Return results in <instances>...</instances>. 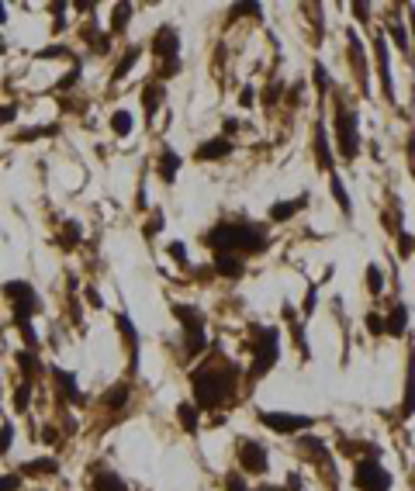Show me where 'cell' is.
<instances>
[{
  "label": "cell",
  "instance_id": "47",
  "mask_svg": "<svg viewBox=\"0 0 415 491\" xmlns=\"http://www.w3.org/2000/svg\"><path fill=\"white\" fill-rule=\"evenodd\" d=\"M242 107H253V104H257V90H253V87H242Z\"/></svg>",
  "mask_w": 415,
  "mask_h": 491
},
{
  "label": "cell",
  "instance_id": "54",
  "mask_svg": "<svg viewBox=\"0 0 415 491\" xmlns=\"http://www.w3.org/2000/svg\"><path fill=\"white\" fill-rule=\"evenodd\" d=\"M253 491H284V488H274V485H259V488H253Z\"/></svg>",
  "mask_w": 415,
  "mask_h": 491
},
{
  "label": "cell",
  "instance_id": "7",
  "mask_svg": "<svg viewBox=\"0 0 415 491\" xmlns=\"http://www.w3.org/2000/svg\"><path fill=\"white\" fill-rule=\"evenodd\" d=\"M173 315L183 329V353L187 357H201L208 346V333H205V315L194 308V305H173Z\"/></svg>",
  "mask_w": 415,
  "mask_h": 491
},
{
  "label": "cell",
  "instance_id": "24",
  "mask_svg": "<svg viewBox=\"0 0 415 491\" xmlns=\"http://www.w3.org/2000/svg\"><path fill=\"white\" fill-rule=\"evenodd\" d=\"M305 205H308V194H301L294 201H277V205L270 207V222H287V218H294Z\"/></svg>",
  "mask_w": 415,
  "mask_h": 491
},
{
  "label": "cell",
  "instance_id": "53",
  "mask_svg": "<svg viewBox=\"0 0 415 491\" xmlns=\"http://www.w3.org/2000/svg\"><path fill=\"white\" fill-rule=\"evenodd\" d=\"M277 94H281V83H274V87L266 90V104H274V101H277Z\"/></svg>",
  "mask_w": 415,
  "mask_h": 491
},
{
  "label": "cell",
  "instance_id": "28",
  "mask_svg": "<svg viewBox=\"0 0 415 491\" xmlns=\"http://www.w3.org/2000/svg\"><path fill=\"white\" fill-rule=\"evenodd\" d=\"M83 38L90 42V49L97 52V55H107V52H111V35H107V31H97L94 25H87L83 28Z\"/></svg>",
  "mask_w": 415,
  "mask_h": 491
},
{
  "label": "cell",
  "instance_id": "16",
  "mask_svg": "<svg viewBox=\"0 0 415 491\" xmlns=\"http://www.w3.org/2000/svg\"><path fill=\"white\" fill-rule=\"evenodd\" d=\"M374 55H377V70H381V90H384L388 101H394V80H391L388 42H384V38H374Z\"/></svg>",
  "mask_w": 415,
  "mask_h": 491
},
{
  "label": "cell",
  "instance_id": "35",
  "mask_svg": "<svg viewBox=\"0 0 415 491\" xmlns=\"http://www.w3.org/2000/svg\"><path fill=\"white\" fill-rule=\"evenodd\" d=\"M367 291H370V294H381V291H384V274H381V266H374V263L367 266Z\"/></svg>",
  "mask_w": 415,
  "mask_h": 491
},
{
  "label": "cell",
  "instance_id": "14",
  "mask_svg": "<svg viewBox=\"0 0 415 491\" xmlns=\"http://www.w3.org/2000/svg\"><path fill=\"white\" fill-rule=\"evenodd\" d=\"M90 491H129L125 477L111 467H94L90 470Z\"/></svg>",
  "mask_w": 415,
  "mask_h": 491
},
{
  "label": "cell",
  "instance_id": "23",
  "mask_svg": "<svg viewBox=\"0 0 415 491\" xmlns=\"http://www.w3.org/2000/svg\"><path fill=\"white\" fill-rule=\"evenodd\" d=\"M177 170H180V156L173 153L170 146H163V153H159V180L173 183L177 180Z\"/></svg>",
  "mask_w": 415,
  "mask_h": 491
},
{
  "label": "cell",
  "instance_id": "4",
  "mask_svg": "<svg viewBox=\"0 0 415 491\" xmlns=\"http://www.w3.org/2000/svg\"><path fill=\"white\" fill-rule=\"evenodd\" d=\"M153 55L159 59V83L180 73V35L173 25H163L153 35Z\"/></svg>",
  "mask_w": 415,
  "mask_h": 491
},
{
  "label": "cell",
  "instance_id": "51",
  "mask_svg": "<svg viewBox=\"0 0 415 491\" xmlns=\"http://www.w3.org/2000/svg\"><path fill=\"white\" fill-rule=\"evenodd\" d=\"M353 14H357L360 21H370V18H367V14H370V7H367V4H353Z\"/></svg>",
  "mask_w": 415,
  "mask_h": 491
},
{
  "label": "cell",
  "instance_id": "17",
  "mask_svg": "<svg viewBox=\"0 0 415 491\" xmlns=\"http://www.w3.org/2000/svg\"><path fill=\"white\" fill-rule=\"evenodd\" d=\"M163 97H166V87L159 80H149L142 87V107H146V122L149 125H153V118L159 114V107H163Z\"/></svg>",
  "mask_w": 415,
  "mask_h": 491
},
{
  "label": "cell",
  "instance_id": "19",
  "mask_svg": "<svg viewBox=\"0 0 415 491\" xmlns=\"http://www.w3.org/2000/svg\"><path fill=\"white\" fill-rule=\"evenodd\" d=\"M384 333L394 336V339H401L405 333H409V305H401V301H398V305L391 308V315L384 318Z\"/></svg>",
  "mask_w": 415,
  "mask_h": 491
},
{
  "label": "cell",
  "instance_id": "55",
  "mask_svg": "<svg viewBox=\"0 0 415 491\" xmlns=\"http://www.w3.org/2000/svg\"><path fill=\"white\" fill-rule=\"evenodd\" d=\"M4 21H7V7L0 4V25H4Z\"/></svg>",
  "mask_w": 415,
  "mask_h": 491
},
{
  "label": "cell",
  "instance_id": "8",
  "mask_svg": "<svg viewBox=\"0 0 415 491\" xmlns=\"http://www.w3.org/2000/svg\"><path fill=\"white\" fill-rule=\"evenodd\" d=\"M281 360V336L274 325L257 329V346H253V367H249V381H259L263 374H270V367Z\"/></svg>",
  "mask_w": 415,
  "mask_h": 491
},
{
  "label": "cell",
  "instance_id": "27",
  "mask_svg": "<svg viewBox=\"0 0 415 491\" xmlns=\"http://www.w3.org/2000/svg\"><path fill=\"white\" fill-rule=\"evenodd\" d=\"M329 190H333V198H336L339 211L350 218L353 215V201H350V194H346V187H343V180H339V173H329Z\"/></svg>",
  "mask_w": 415,
  "mask_h": 491
},
{
  "label": "cell",
  "instance_id": "22",
  "mask_svg": "<svg viewBox=\"0 0 415 491\" xmlns=\"http://www.w3.org/2000/svg\"><path fill=\"white\" fill-rule=\"evenodd\" d=\"M177 419H180V426H183L187 436H198V433H201V415L194 409V401H180V405H177Z\"/></svg>",
  "mask_w": 415,
  "mask_h": 491
},
{
  "label": "cell",
  "instance_id": "32",
  "mask_svg": "<svg viewBox=\"0 0 415 491\" xmlns=\"http://www.w3.org/2000/svg\"><path fill=\"white\" fill-rule=\"evenodd\" d=\"M131 21V4H114V21H111V31L122 35Z\"/></svg>",
  "mask_w": 415,
  "mask_h": 491
},
{
  "label": "cell",
  "instance_id": "1",
  "mask_svg": "<svg viewBox=\"0 0 415 491\" xmlns=\"http://www.w3.org/2000/svg\"><path fill=\"white\" fill-rule=\"evenodd\" d=\"M190 391H194V409H229L235 394H239V367H235L222 350H211L205 363H198L190 370Z\"/></svg>",
  "mask_w": 415,
  "mask_h": 491
},
{
  "label": "cell",
  "instance_id": "15",
  "mask_svg": "<svg viewBox=\"0 0 415 491\" xmlns=\"http://www.w3.org/2000/svg\"><path fill=\"white\" fill-rule=\"evenodd\" d=\"M52 381H55V388H59V401H83L80 384H77V374H73V370L52 367Z\"/></svg>",
  "mask_w": 415,
  "mask_h": 491
},
{
  "label": "cell",
  "instance_id": "11",
  "mask_svg": "<svg viewBox=\"0 0 415 491\" xmlns=\"http://www.w3.org/2000/svg\"><path fill=\"white\" fill-rule=\"evenodd\" d=\"M118 333H122L125 346H129V363H131V374H135L139 370V346H142V339H139V329H135L129 311H118Z\"/></svg>",
  "mask_w": 415,
  "mask_h": 491
},
{
  "label": "cell",
  "instance_id": "48",
  "mask_svg": "<svg viewBox=\"0 0 415 491\" xmlns=\"http://www.w3.org/2000/svg\"><path fill=\"white\" fill-rule=\"evenodd\" d=\"M87 305H94V308H101L104 298L97 294V287H87Z\"/></svg>",
  "mask_w": 415,
  "mask_h": 491
},
{
  "label": "cell",
  "instance_id": "38",
  "mask_svg": "<svg viewBox=\"0 0 415 491\" xmlns=\"http://www.w3.org/2000/svg\"><path fill=\"white\" fill-rule=\"evenodd\" d=\"M59 125H35V129L28 131H18V142H31V139H38V135H55Z\"/></svg>",
  "mask_w": 415,
  "mask_h": 491
},
{
  "label": "cell",
  "instance_id": "44",
  "mask_svg": "<svg viewBox=\"0 0 415 491\" xmlns=\"http://www.w3.org/2000/svg\"><path fill=\"white\" fill-rule=\"evenodd\" d=\"M14 118H18V104H4L0 107V125H11Z\"/></svg>",
  "mask_w": 415,
  "mask_h": 491
},
{
  "label": "cell",
  "instance_id": "33",
  "mask_svg": "<svg viewBox=\"0 0 415 491\" xmlns=\"http://www.w3.org/2000/svg\"><path fill=\"white\" fill-rule=\"evenodd\" d=\"M388 35H391V42H394V49H401L405 55L412 52V45H409V31H405V25L391 21V25H388Z\"/></svg>",
  "mask_w": 415,
  "mask_h": 491
},
{
  "label": "cell",
  "instance_id": "10",
  "mask_svg": "<svg viewBox=\"0 0 415 491\" xmlns=\"http://www.w3.org/2000/svg\"><path fill=\"white\" fill-rule=\"evenodd\" d=\"M239 467L246 470V474H266V446L257 440H239Z\"/></svg>",
  "mask_w": 415,
  "mask_h": 491
},
{
  "label": "cell",
  "instance_id": "49",
  "mask_svg": "<svg viewBox=\"0 0 415 491\" xmlns=\"http://www.w3.org/2000/svg\"><path fill=\"white\" fill-rule=\"evenodd\" d=\"M77 80H80V70H73L70 77H63V80H59V90H66V87H73Z\"/></svg>",
  "mask_w": 415,
  "mask_h": 491
},
{
  "label": "cell",
  "instance_id": "6",
  "mask_svg": "<svg viewBox=\"0 0 415 491\" xmlns=\"http://www.w3.org/2000/svg\"><path fill=\"white\" fill-rule=\"evenodd\" d=\"M394 477L381 460H377V450H370L367 457L353 460V488L360 491H391Z\"/></svg>",
  "mask_w": 415,
  "mask_h": 491
},
{
  "label": "cell",
  "instance_id": "5",
  "mask_svg": "<svg viewBox=\"0 0 415 491\" xmlns=\"http://www.w3.org/2000/svg\"><path fill=\"white\" fill-rule=\"evenodd\" d=\"M333 129H336V146L339 156L346 163H353L360 156V129H357V111L346 101H336V118H333Z\"/></svg>",
  "mask_w": 415,
  "mask_h": 491
},
{
  "label": "cell",
  "instance_id": "40",
  "mask_svg": "<svg viewBox=\"0 0 415 491\" xmlns=\"http://www.w3.org/2000/svg\"><path fill=\"white\" fill-rule=\"evenodd\" d=\"M63 246H80V225L77 222H66V229H63Z\"/></svg>",
  "mask_w": 415,
  "mask_h": 491
},
{
  "label": "cell",
  "instance_id": "52",
  "mask_svg": "<svg viewBox=\"0 0 415 491\" xmlns=\"http://www.w3.org/2000/svg\"><path fill=\"white\" fill-rule=\"evenodd\" d=\"M284 491H301V477H298V474H291V477H287V485H284Z\"/></svg>",
  "mask_w": 415,
  "mask_h": 491
},
{
  "label": "cell",
  "instance_id": "39",
  "mask_svg": "<svg viewBox=\"0 0 415 491\" xmlns=\"http://www.w3.org/2000/svg\"><path fill=\"white\" fill-rule=\"evenodd\" d=\"M367 333H370V336H384V318H381L377 311L367 315Z\"/></svg>",
  "mask_w": 415,
  "mask_h": 491
},
{
  "label": "cell",
  "instance_id": "37",
  "mask_svg": "<svg viewBox=\"0 0 415 491\" xmlns=\"http://www.w3.org/2000/svg\"><path fill=\"white\" fill-rule=\"evenodd\" d=\"M11 443H14V426H11V419H4V426H0V457L11 453Z\"/></svg>",
  "mask_w": 415,
  "mask_h": 491
},
{
  "label": "cell",
  "instance_id": "12",
  "mask_svg": "<svg viewBox=\"0 0 415 491\" xmlns=\"http://www.w3.org/2000/svg\"><path fill=\"white\" fill-rule=\"evenodd\" d=\"M315 163L322 173H336V159H333V146H329V131L318 122L315 125Z\"/></svg>",
  "mask_w": 415,
  "mask_h": 491
},
{
  "label": "cell",
  "instance_id": "46",
  "mask_svg": "<svg viewBox=\"0 0 415 491\" xmlns=\"http://www.w3.org/2000/svg\"><path fill=\"white\" fill-rule=\"evenodd\" d=\"M239 14H263V7H259V4H235L232 18H239Z\"/></svg>",
  "mask_w": 415,
  "mask_h": 491
},
{
  "label": "cell",
  "instance_id": "45",
  "mask_svg": "<svg viewBox=\"0 0 415 491\" xmlns=\"http://www.w3.org/2000/svg\"><path fill=\"white\" fill-rule=\"evenodd\" d=\"M170 257L177 259L180 266H187V246L183 242H170Z\"/></svg>",
  "mask_w": 415,
  "mask_h": 491
},
{
  "label": "cell",
  "instance_id": "43",
  "mask_svg": "<svg viewBox=\"0 0 415 491\" xmlns=\"http://www.w3.org/2000/svg\"><path fill=\"white\" fill-rule=\"evenodd\" d=\"M398 253H401L405 259L412 257V235L409 232H398Z\"/></svg>",
  "mask_w": 415,
  "mask_h": 491
},
{
  "label": "cell",
  "instance_id": "21",
  "mask_svg": "<svg viewBox=\"0 0 415 491\" xmlns=\"http://www.w3.org/2000/svg\"><path fill=\"white\" fill-rule=\"evenodd\" d=\"M18 474L21 477H52V474H59V460L55 457H38V460H28Z\"/></svg>",
  "mask_w": 415,
  "mask_h": 491
},
{
  "label": "cell",
  "instance_id": "29",
  "mask_svg": "<svg viewBox=\"0 0 415 491\" xmlns=\"http://www.w3.org/2000/svg\"><path fill=\"white\" fill-rule=\"evenodd\" d=\"M284 318L291 322V333H294V339H298V350H301V357H308V342H305V325L298 322V311L291 308V305H284Z\"/></svg>",
  "mask_w": 415,
  "mask_h": 491
},
{
  "label": "cell",
  "instance_id": "20",
  "mask_svg": "<svg viewBox=\"0 0 415 491\" xmlns=\"http://www.w3.org/2000/svg\"><path fill=\"white\" fill-rule=\"evenodd\" d=\"M346 49H350V59H353V70H357V80L360 87L367 90V63H363V45L357 31H346Z\"/></svg>",
  "mask_w": 415,
  "mask_h": 491
},
{
  "label": "cell",
  "instance_id": "30",
  "mask_svg": "<svg viewBox=\"0 0 415 491\" xmlns=\"http://www.w3.org/2000/svg\"><path fill=\"white\" fill-rule=\"evenodd\" d=\"M131 125H135V118H131L125 107H118V111L111 114V131H114V135H122V139L131 135Z\"/></svg>",
  "mask_w": 415,
  "mask_h": 491
},
{
  "label": "cell",
  "instance_id": "2",
  "mask_svg": "<svg viewBox=\"0 0 415 491\" xmlns=\"http://www.w3.org/2000/svg\"><path fill=\"white\" fill-rule=\"evenodd\" d=\"M201 242H205L208 249H215V253H232V257L246 259V257L263 253L270 246V232L259 222L239 218V222H218V225H211L201 235Z\"/></svg>",
  "mask_w": 415,
  "mask_h": 491
},
{
  "label": "cell",
  "instance_id": "50",
  "mask_svg": "<svg viewBox=\"0 0 415 491\" xmlns=\"http://www.w3.org/2000/svg\"><path fill=\"white\" fill-rule=\"evenodd\" d=\"M315 311V284H308V298H305V315Z\"/></svg>",
  "mask_w": 415,
  "mask_h": 491
},
{
  "label": "cell",
  "instance_id": "42",
  "mask_svg": "<svg viewBox=\"0 0 415 491\" xmlns=\"http://www.w3.org/2000/svg\"><path fill=\"white\" fill-rule=\"evenodd\" d=\"M21 481H25L21 474H4V477H0V491H18Z\"/></svg>",
  "mask_w": 415,
  "mask_h": 491
},
{
  "label": "cell",
  "instance_id": "13",
  "mask_svg": "<svg viewBox=\"0 0 415 491\" xmlns=\"http://www.w3.org/2000/svg\"><path fill=\"white\" fill-rule=\"evenodd\" d=\"M225 156H232V139H225V135L208 139V142H201V146L194 149V159H201V163H218V159H225Z\"/></svg>",
  "mask_w": 415,
  "mask_h": 491
},
{
  "label": "cell",
  "instance_id": "41",
  "mask_svg": "<svg viewBox=\"0 0 415 491\" xmlns=\"http://www.w3.org/2000/svg\"><path fill=\"white\" fill-rule=\"evenodd\" d=\"M225 491H249V488H246L242 474H235V470H229V474H225Z\"/></svg>",
  "mask_w": 415,
  "mask_h": 491
},
{
  "label": "cell",
  "instance_id": "3",
  "mask_svg": "<svg viewBox=\"0 0 415 491\" xmlns=\"http://www.w3.org/2000/svg\"><path fill=\"white\" fill-rule=\"evenodd\" d=\"M4 294H7V301H11V308H14V325H18V333L25 336L28 353H38V336H35L31 318L42 311V298L35 294V287L28 284V281H7V284H4Z\"/></svg>",
  "mask_w": 415,
  "mask_h": 491
},
{
  "label": "cell",
  "instance_id": "31",
  "mask_svg": "<svg viewBox=\"0 0 415 491\" xmlns=\"http://www.w3.org/2000/svg\"><path fill=\"white\" fill-rule=\"evenodd\" d=\"M139 55H142V49H139V45H131L129 55H122V59H118V66H114V80H125V77H129L131 66L139 63Z\"/></svg>",
  "mask_w": 415,
  "mask_h": 491
},
{
  "label": "cell",
  "instance_id": "25",
  "mask_svg": "<svg viewBox=\"0 0 415 491\" xmlns=\"http://www.w3.org/2000/svg\"><path fill=\"white\" fill-rule=\"evenodd\" d=\"M129 384H114V388H107L104 391V398H101V405L107 409V412H118V409H125L129 405Z\"/></svg>",
  "mask_w": 415,
  "mask_h": 491
},
{
  "label": "cell",
  "instance_id": "34",
  "mask_svg": "<svg viewBox=\"0 0 415 491\" xmlns=\"http://www.w3.org/2000/svg\"><path fill=\"white\" fill-rule=\"evenodd\" d=\"M311 83L318 87V94H325V90L333 87V80H329V70H325L322 63H315V66H311Z\"/></svg>",
  "mask_w": 415,
  "mask_h": 491
},
{
  "label": "cell",
  "instance_id": "26",
  "mask_svg": "<svg viewBox=\"0 0 415 491\" xmlns=\"http://www.w3.org/2000/svg\"><path fill=\"white\" fill-rule=\"evenodd\" d=\"M14 363L21 367V377H25L28 384H35V377L42 374V363H38V353H14Z\"/></svg>",
  "mask_w": 415,
  "mask_h": 491
},
{
  "label": "cell",
  "instance_id": "36",
  "mask_svg": "<svg viewBox=\"0 0 415 491\" xmlns=\"http://www.w3.org/2000/svg\"><path fill=\"white\" fill-rule=\"evenodd\" d=\"M28 401H31V384L21 381V384L14 388V412H28Z\"/></svg>",
  "mask_w": 415,
  "mask_h": 491
},
{
  "label": "cell",
  "instance_id": "9",
  "mask_svg": "<svg viewBox=\"0 0 415 491\" xmlns=\"http://www.w3.org/2000/svg\"><path fill=\"white\" fill-rule=\"evenodd\" d=\"M257 419L277 436H291V433H305L315 426L311 415H298V412H257Z\"/></svg>",
  "mask_w": 415,
  "mask_h": 491
},
{
  "label": "cell",
  "instance_id": "18",
  "mask_svg": "<svg viewBox=\"0 0 415 491\" xmlns=\"http://www.w3.org/2000/svg\"><path fill=\"white\" fill-rule=\"evenodd\" d=\"M215 274L225 281H239L246 274V259L232 257V253H215Z\"/></svg>",
  "mask_w": 415,
  "mask_h": 491
}]
</instances>
